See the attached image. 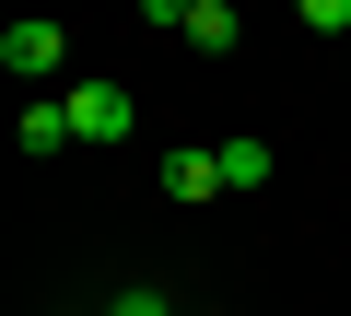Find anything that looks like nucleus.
<instances>
[{
    "label": "nucleus",
    "mask_w": 351,
    "mask_h": 316,
    "mask_svg": "<svg viewBox=\"0 0 351 316\" xmlns=\"http://www.w3.org/2000/svg\"><path fill=\"white\" fill-rule=\"evenodd\" d=\"M0 71H12L24 94H71V36H59L47 12H24V24H0Z\"/></svg>",
    "instance_id": "f257e3e1"
},
{
    "label": "nucleus",
    "mask_w": 351,
    "mask_h": 316,
    "mask_svg": "<svg viewBox=\"0 0 351 316\" xmlns=\"http://www.w3.org/2000/svg\"><path fill=\"white\" fill-rule=\"evenodd\" d=\"M188 12L199 0H141V24H164V36H188Z\"/></svg>",
    "instance_id": "1a4fd4ad"
},
{
    "label": "nucleus",
    "mask_w": 351,
    "mask_h": 316,
    "mask_svg": "<svg viewBox=\"0 0 351 316\" xmlns=\"http://www.w3.org/2000/svg\"><path fill=\"white\" fill-rule=\"evenodd\" d=\"M234 36H246V24H234V0H199V12H188V47H211V59H223Z\"/></svg>",
    "instance_id": "0eeeda50"
},
{
    "label": "nucleus",
    "mask_w": 351,
    "mask_h": 316,
    "mask_svg": "<svg viewBox=\"0 0 351 316\" xmlns=\"http://www.w3.org/2000/svg\"><path fill=\"white\" fill-rule=\"evenodd\" d=\"M82 316H188V304H176L164 281H117V293H106V304H82Z\"/></svg>",
    "instance_id": "39448f33"
},
{
    "label": "nucleus",
    "mask_w": 351,
    "mask_h": 316,
    "mask_svg": "<svg viewBox=\"0 0 351 316\" xmlns=\"http://www.w3.org/2000/svg\"><path fill=\"white\" fill-rule=\"evenodd\" d=\"M293 12H304L316 36H351V0H293Z\"/></svg>",
    "instance_id": "6e6552de"
},
{
    "label": "nucleus",
    "mask_w": 351,
    "mask_h": 316,
    "mask_svg": "<svg viewBox=\"0 0 351 316\" xmlns=\"http://www.w3.org/2000/svg\"><path fill=\"white\" fill-rule=\"evenodd\" d=\"M269 165H281V152H269L258 129H246V141H223V176H234V188H269Z\"/></svg>",
    "instance_id": "423d86ee"
},
{
    "label": "nucleus",
    "mask_w": 351,
    "mask_h": 316,
    "mask_svg": "<svg viewBox=\"0 0 351 316\" xmlns=\"http://www.w3.org/2000/svg\"><path fill=\"white\" fill-rule=\"evenodd\" d=\"M59 106H71V141H82V152H117V141L141 129V94H117V82H71Z\"/></svg>",
    "instance_id": "f03ea898"
},
{
    "label": "nucleus",
    "mask_w": 351,
    "mask_h": 316,
    "mask_svg": "<svg viewBox=\"0 0 351 316\" xmlns=\"http://www.w3.org/2000/svg\"><path fill=\"white\" fill-rule=\"evenodd\" d=\"M12 129H24V152H71V106H59V94H24Z\"/></svg>",
    "instance_id": "20e7f679"
},
{
    "label": "nucleus",
    "mask_w": 351,
    "mask_h": 316,
    "mask_svg": "<svg viewBox=\"0 0 351 316\" xmlns=\"http://www.w3.org/2000/svg\"><path fill=\"white\" fill-rule=\"evenodd\" d=\"M223 188H234V176H223V141H211V152H199V141H176V152H164V199H188V211H199V199H223Z\"/></svg>",
    "instance_id": "7ed1b4c3"
}]
</instances>
